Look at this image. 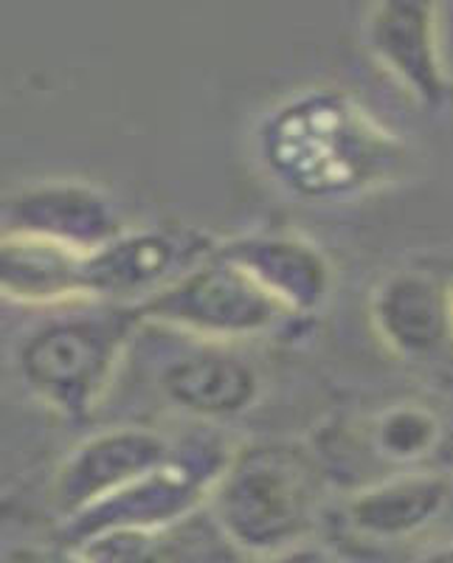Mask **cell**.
Segmentation results:
<instances>
[{"mask_svg":"<svg viewBox=\"0 0 453 563\" xmlns=\"http://www.w3.org/2000/svg\"><path fill=\"white\" fill-rule=\"evenodd\" d=\"M166 462V442L144 431L108 434L85 445L57 482V501L63 510L82 512L110 493L147 476Z\"/></svg>","mask_w":453,"mask_h":563,"instance_id":"obj_5","label":"cell"},{"mask_svg":"<svg viewBox=\"0 0 453 563\" xmlns=\"http://www.w3.org/2000/svg\"><path fill=\"white\" fill-rule=\"evenodd\" d=\"M164 386L186 409L200 415H231L248 406L256 378L243 361L229 355H198L169 366Z\"/></svg>","mask_w":453,"mask_h":563,"instance_id":"obj_9","label":"cell"},{"mask_svg":"<svg viewBox=\"0 0 453 563\" xmlns=\"http://www.w3.org/2000/svg\"><path fill=\"white\" fill-rule=\"evenodd\" d=\"M434 437V422L422 417L420 411H400L386 420L384 431H380V445L386 454L395 456H415L426 449Z\"/></svg>","mask_w":453,"mask_h":563,"instance_id":"obj_14","label":"cell"},{"mask_svg":"<svg viewBox=\"0 0 453 563\" xmlns=\"http://www.w3.org/2000/svg\"><path fill=\"white\" fill-rule=\"evenodd\" d=\"M124 319H70L40 330L23 350V372L40 391L77 409L108 369L122 341Z\"/></svg>","mask_w":453,"mask_h":563,"instance_id":"obj_2","label":"cell"},{"mask_svg":"<svg viewBox=\"0 0 453 563\" xmlns=\"http://www.w3.org/2000/svg\"><path fill=\"white\" fill-rule=\"evenodd\" d=\"M294 563H324V561H313V558H301V561H294Z\"/></svg>","mask_w":453,"mask_h":563,"instance_id":"obj_16","label":"cell"},{"mask_svg":"<svg viewBox=\"0 0 453 563\" xmlns=\"http://www.w3.org/2000/svg\"><path fill=\"white\" fill-rule=\"evenodd\" d=\"M316 501L319 476L301 451L281 445L251 449L220 485L218 521L234 544L274 550L307 530Z\"/></svg>","mask_w":453,"mask_h":563,"instance_id":"obj_1","label":"cell"},{"mask_svg":"<svg viewBox=\"0 0 453 563\" xmlns=\"http://www.w3.org/2000/svg\"><path fill=\"white\" fill-rule=\"evenodd\" d=\"M147 310L161 319L186 321L203 330L240 333L274 321L279 308L254 276L225 260L186 276L173 290L150 301Z\"/></svg>","mask_w":453,"mask_h":563,"instance_id":"obj_4","label":"cell"},{"mask_svg":"<svg viewBox=\"0 0 453 563\" xmlns=\"http://www.w3.org/2000/svg\"><path fill=\"white\" fill-rule=\"evenodd\" d=\"M386 333L406 350H431L445 333V305L434 285L422 279H397L380 299Z\"/></svg>","mask_w":453,"mask_h":563,"instance_id":"obj_13","label":"cell"},{"mask_svg":"<svg viewBox=\"0 0 453 563\" xmlns=\"http://www.w3.org/2000/svg\"><path fill=\"white\" fill-rule=\"evenodd\" d=\"M426 563H453V550L437 552V555H431V558H428Z\"/></svg>","mask_w":453,"mask_h":563,"instance_id":"obj_15","label":"cell"},{"mask_svg":"<svg viewBox=\"0 0 453 563\" xmlns=\"http://www.w3.org/2000/svg\"><path fill=\"white\" fill-rule=\"evenodd\" d=\"M175 245L164 234L124 240L110 245L85 265H74V285L97 290H130L147 285L173 263Z\"/></svg>","mask_w":453,"mask_h":563,"instance_id":"obj_12","label":"cell"},{"mask_svg":"<svg viewBox=\"0 0 453 563\" xmlns=\"http://www.w3.org/2000/svg\"><path fill=\"white\" fill-rule=\"evenodd\" d=\"M211 465L200 462H164L150 471L147 476L130 482L122 490L110 493L97 505L77 512L74 525L68 527V538L74 544H85L90 538L115 530H150L158 525H175L180 516L192 510L198 501L203 482Z\"/></svg>","mask_w":453,"mask_h":563,"instance_id":"obj_3","label":"cell"},{"mask_svg":"<svg viewBox=\"0 0 453 563\" xmlns=\"http://www.w3.org/2000/svg\"><path fill=\"white\" fill-rule=\"evenodd\" d=\"M211 527L180 519L166 536L150 530H115L90 538L82 563H229L231 550Z\"/></svg>","mask_w":453,"mask_h":563,"instance_id":"obj_6","label":"cell"},{"mask_svg":"<svg viewBox=\"0 0 453 563\" xmlns=\"http://www.w3.org/2000/svg\"><path fill=\"white\" fill-rule=\"evenodd\" d=\"M223 260L254 276L268 294H279L281 299H290L301 308L316 305L324 294V263L305 245L285 240H254L229 249Z\"/></svg>","mask_w":453,"mask_h":563,"instance_id":"obj_8","label":"cell"},{"mask_svg":"<svg viewBox=\"0 0 453 563\" xmlns=\"http://www.w3.org/2000/svg\"><path fill=\"white\" fill-rule=\"evenodd\" d=\"M445 499V485L437 479H406L377 487L352 501V521L375 536H400L426 525Z\"/></svg>","mask_w":453,"mask_h":563,"instance_id":"obj_11","label":"cell"},{"mask_svg":"<svg viewBox=\"0 0 453 563\" xmlns=\"http://www.w3.org/2000/svg\"><path fill=\"white\" fill-rule=\"evenodd\" d=\"M375 43L391 65L428 99L440 97V74L428 37V7L389 3L375 20Z\"/></svg>","mask_w":453,"mask_h":563,"instance_id":"obj_10","label":"cell"},{"mask_svg":"<svg viewBox=\"0 0 453 563\" xmlns=\"http://www.w3.org/2000/svg\"><path fill=\"white\" fill-rule=\"evenodd\" d=\"M9 220L18 229L34 231L43 238H63L74 243H99L108 238V209L97 195L70 186L32 189L9 203Z\"/></svg>","mask_w":453,"mask_h":563,"instance_id":"obj_7","label":"cell"}]
</instances>
